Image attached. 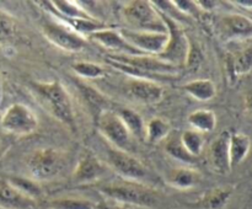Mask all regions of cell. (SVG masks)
<instances>
[{"mask_svg":"<svg viewBox=\"0 0 252 209\" xmlns=\"http://www.w3.org/2000/svg\"><path fill=\"white\" fill-rule=\"evenodd\" d=\"M226 64L231 66L238 79L241 75H246L250 73L252 68V52L250 44L244 48L240 53L234 54V56L229 54L226 58Z\"/></svg>","mask_w":252,"mask_h":209,"instance_id":"d4e9b609","label":"cell"},{"mask_svg":"<svg viewBox=\"0 0 252 209\" xmlns=\"http://www.w3.org/2000/svg\"><path fill=\"white\" fill-rule=\"evenodd\" d=\"M7 181L12 184L16 189H19L24 196L37 201L42 196V188L38 182L32 179H26V177L11 176L7 179Z\"/></svg>","mask_w":252,"mask_h":209,"instance_id":"4316f807","label":"cell"},{"mask_svg":"<svg viewBox=\"0 0 252 209\" xmlns=\"http://www.w3.org/2000/svg\"><path fill=\"white\" fill-rule=\"evenodd\" d=\"M100 192L117 204H130L149 208L155 206L158 202L157 193L149 186L126 179L106 184L101 187Z\"/></svg>","mask_w":252,"mask_h":209,"instance_id":"7a4b0ae2","label":"cell"},{"mask_svg":"<svg viewBox=\"0 0 252 209\" xmlns=\"http://www.w3.org/2000/svg\"><path fill=\"white\" fill-rule=\"evenodd\" d=\"M94 209H123L117 203H108V202H98L94 204Z\"/></svg>","mask_w":252,"mask_h":209,"instance_id":"e575fe53","label":"cell"},{"mask_svg":"<svg viewBox=\"0 0 252 209\" xmlns=\"http://www.w3.org/2000/svg\"><path fill=\"white\" fill-rule=\"evenodd\" d=\"M107 166L118 174L122 179L145 184L149 181L150 174L140 160L130 155L128 151L110 147L107 149Z\"/></svg>","mask_w":252,"mask_h":209,"instance_id":"52a82bcc","label":"cell"},{"mask_svg":"<svg viewBox=\"0 0 252 209\" xmlns=\"http://www.w3.org/2000/svg\"><path fill=\"white\" fill-rule=\"evenodd\" d=\"M108 58L115 59L123 64L137 68L148 75H175L179 68L169 63L160 60L155 56H125V54H115Z\"/></svg>","mask_w":252,"mask_h":209,"instance_id":"8fae6325","label":"cell"},{"mask_svg":"<svg viewBox=\"0 0 252 209\" xmlns=\"http://www.w3.org/2000/svg\"><path fill=\"white\" fill-rule=\"evenodd\" d=\"M110 167L91 152H86L79 159L73 174L76 184H89L97 182L106 176Z\"/></svg>","mask_w":252,"mask_h":209,"instance_id":"7c38bea8","label":"cell"},{"mask_svg":"<svg viewBox=\"0 0 252 209\" xmlns=\"http://www.w3.org/2000/svg\"><path fill=\"white\" fill-rule=\"evenodd\" d=\"M231 4L241 5L240 7H244V9H246V10H251V7H252V2L250 1V0H248V1H238V0H235V1H231Z\"/></svg>","mask_w":252,"mask_h":209,"instance_id":"d590c367","label":"cell"},{"mask_svg":"<svg viewBox=\"0 0 252 209\" xmlns=\"http://www.w3.org/2000/svg\"><path fill=\"white\" fill-rule=\"evenodd\" d=\"M88 38L95 42V43L100 44V46L105 47V48L118 52V54H125V56H147V54L135 49L133 46H130L123 38L120 30L106 27V29L98 30V31L94 32V33L89 34Z\"/></svg>","mask_w":252,"mask_h":209,"instance_id":"4fadbf2b","label":"cell"},{"mask_svg":"<svg viewBox=\"0 0 252 209\" xmlns=\"http://www.w3.org/2000/svg\"><path fill=\"white\" fill-rule=\"evenodd\" d=\"M30 90L37 102L52 117L75 132L76 118L73 101L61 80L33 81L30 84Z\"/></svg>","mask_w":252,"mask_h":209,"instance_id":"6da1fadb","label":"cell"},{"mask_svg":"<svg viewBox=\"0 0 252 209\" xmlns=\"http://www.w3.org/2000/svg\"><path fill=\"white\" fill-rule=\"evenodd\" d=\"M160 15H161L162 21L166 26L167 36L169 37H167V42L164 51L155 57L159 58L160 60L165 61V63H169L179 68L180 65L185 64L189 38L186 36L184 29H182L181 25L179 24L176 19L167 16L162 12H160Z\"/></svg>","mask_w":252,"mask_h":209,"instance_id":"8992f818","label":"cell"},{"mask_svg":"<svg viewBox=\"0 0 252 209\" xmlns=\"http://www.w3.org/2000/svg\"><path fill=\"white\" fill-rule=\"evenodd\" d=\"M123 16L133 31L159 32L167 33L166 26L161 19V15L152 1L148 0H135L130 1L123 7Z\"/></svg>","mask_w":252,"mask_h":209,"instance_id":"3957f363","label":"cell"},{"mask_svg":"<svg viewBox=\"0 0 252 209\" xmlns=\"http://www.w3.org/2000/svg\"><path fill=\"white\" fill-rule=\"evenodd\" d=\"M180 140H181L182 147L185 148L187 152L191 155L192 157H197L202 154L204 148V137L201 133L196 132L193 129L185 130L181 135H180Z\"/></svg>","mask_w":252,"mask_h":209,"instance_id":"484cf974","label":"cell"},{"mask_svg":"<svg viewBox=\"0 0 252 209\" xmlns=\"http://www.w3.org/2000/svg\"><path fill=\"white\" fill-rule=\"evenodd\" d=\"M123 38L147 56H158L164 51L167 42V33H159V32H144L133 31L128 29H120Z\"/></svg>","mask_w":252,"mask_h":209,"instance_id":"30bf717a","label":"cell"},{"mask_svg":"<svg viewBox=\"0 0 252 209\" xmlns=\"http://www.w3.org/2000/svg\"><path fill=\"white\" fill-rule=\"evenodd\" d=\"M184 90L198 101L212 100L217 93L216 84L209 79H197L189 81L184 86Z\"/></svg>","mask_w":252,"mask_h":209,"instance_id":"7402d4cb","label":"cell"},{"mask_svg":"<svg viewBox=\"0 0 252 209\" xmlns=\"http://www.w3.org/2000/svg\"><path fill=\"white\" fill-rule=\"evenodd\" d=\"M71 70L76 74V75L81 76L85 79H98L105 76V69L101 66L100 64L93 63V61H75L71 65Z\"/></svg>","mask_w":252,"mask_h":209,"instance_id":"f1b7e54d","label":"cell"},{"mask_svg":"<svg viewBox=\"0 0 252 209\" xmlns=\"http://www.w3.org/2000/svg\"><path fill=\"white\" fill-rule=\"evenodd\" d=\"M192 129L201 133H211L216 129L217 117L216 113L211 110H197L192 112L187 118Z\"/></svg>","mask_w":252,"mask_h":209,"instance_id":"44dd1931","label":"cell"},{"mask_svg":"<svg viewBox=\"0 0 252 209\" xmlns=\"http://www.w3.org/2000/svg\"><path fill=\"white\" fill-rule=\"evenodd\" d=\"M36 201L24 196L7 179L0 177V209H32Z\"/></svg>","mask_w":252,"mask_h":209,"instance_id":"e0dca14e","label":"cell"},{"mask_svg":"<svg viewBox=\"0 0 252 209\" xmlns=\"http://www.w3.org/2000/svg\"><path fill=\"white\" fill-rule=\"evenodd\" d=\"M251 148V138L245 133H233L229 137V159L230 169L239 166L248 156Z\"/></svg>","mask_w":252,"mask_h":209,"instance_id":"d6986e66","label":"cell"},{"mask_svg":"<svg viewBox=\"0 0 252 209\" xmlns=\"http://www.w3.org/2000/svg\"><path fill=\"white\" fill-rule=\"evenodd\" d=\"M166 151L171 157L179 160V161L186 162V164L187 162H192L194 160L193 157L185 150V148L182 147L180 138H175V139L169 140V143L166 144Z\"/></svg>","mask_w":252,"mask_h":209,"instance_id":"d6a6232c","label":"cell"},{"mask_svg":"<svg viewBox=\"0 0 252 209\" xmlns=\"http://www.w3.org/2000/svg\"><path fill=\"white\" fill-rule=\"evenodd\" d=\"M43 36L58 48L65 52H81L88 47V38L76 33L70 26L64 24L53 15L47 14L41 22Z\"/></svg>","mask_w":252,"mask_h":209,"instance_id":"5b68a950","label":"cell"},{"mask_svg":"<svg viewBox=\"0 0 252 209\" xmlns=\"http://www.w3.org/2000/svg\"><path fill=\"white\" fill-rule=\"evenodd\" d=\"M76 85H78L81 95H83L84 98L88 101L89 105H90L91 107L95 108V110L98 111L97 116L100 115L102 111L108 110V108H106V105H107V102H108L107 97H106L102 92H100L97 89L93 88V86L88 85V84H84V83H78Z\"/></svg>","mask_w":252,"mask_h":209,"instance_id":"83f0119b","label":"cell"},{"mask_svg":"<svg viewBox=\"0 0 252 209\" xmlns=\"http://www.w3.org/2000/svg\"><path fill=\"white\" fill-rule=\"evenodd\" d=\"M219 26L229 39L250 38L252 34V21L250 17L245 16V15H224L220 19Z\"/></svg>","mask_w":252,"mask_h":209,"instance_id":"2e32d148","label":"cell"},{"mask_svg":"<svg viewBox=\"0 0 252 209\" xmlns=\"http://www.w3.org/2000/svg\"><path fill=\"white\" fill-rule=\"evenodd\" d=\"M97 128L111 147L127 151L130 145V134L117 113L111 110L102 111L97 116Z\"/></svg>","mask_w":252,"mask_h":209,"instance_id":"9c48e42d","label":"cell"},{"mask_svg":"<svg viewBox=\"0 0 252 209\" xmlns=\"http://www.w3.org/2000/svg\"><path fill=\"white\" fill-rule=\"evenodd\" d=\"M231 197V191L228 188H214L204 198V206L208 209H223Z\"/></svg>","mask_w":252,"mask_h":209,"instance_id":"4dcf8cb0","label":"cell"},{"mask_svg":"<svg viewBox=\"0 0 252 209\" xmlns=\"http://www.w3.org/2000/svg\"><path fill=\"white\" fill-rule=\"evenodd\" d=\"M93 202L84 198H74V197H63L56 198L48 202L51 209H94Z\"/></svg>","mask_w":252,"mask_h":209,"instance_id":"f546056e","label":"cell"},{"mask_svg":"<svg viewBox=\"0 0 252 209\" xmlns=\"http://www.w3.org/2000/svg\"><path fill=\"white\" fill-rule=\"evenodd\" d=\"M243 209H250V206H249V204H248V206H245V207H244Z\"/></svg>","mask_w":252,"mask_h":209,"instance_id":"74e56055","label":"cell"},{"mask_svg":"<svg viewBox=\"0 0 252 209\" xmlns=\"http://www.w3.org/2000/svg\"><path fill=\"white\" fill-rule=\"evenodd\" d=\"M117 115L129 132L130 137L145 140V122L139 113L130 108H122Z\"/></svg>","mask_w":252,"mask_h":209,"instance_id":"ffe728a7","label":"cell"},{"mask_svg":"<svg viewBox=\"0 0 252 209\" xmlns=\"http://www.w3.org/2000/svg\"><path fill=\"white\" fill-rule=\"evenodd\" d=\"M66 164V155L56 148H41L27 157L26 166L36 182L49 181L58 176Z\"/></svg>","mask_w":252,"mask_h":209,"instance_id":"277c9868","label":"cell"},{"mask_svg":"<svg viewBox=\"0 0 252 209\" xmlns=\"http://www.w3.org/2000/svg\"><path fill=\"white\" fill-rule=\"evenodd\" d=\"M44 4L48 5V14L53 15L54 17L62 20V21H69V20L76 19H96L85 7L81 6V2L79 1L52 0V1H44Z\"/></svg>","mask_w":252,"mask_h":209,"instance_id":"9a60e30c","label":"cell"},{"mask_svg":"<svg viewBox=\"0 0 252 209\" xmlns=\"http://www.w3.org/2000/svg\"><path fill=\"white\" fill-rule=\"evenodd\" d=\"M2 130L9 134L25 137L30 135L38 127V118L29 106L14 103L2 115L0 120Z\"/></svg>","mask_w":252,"mask_h":209,"instance_id":"ba28073f","label":"cell"},{"mask_svg":"<svg viewBox=\"0 0 252 209\" xmlns=\"http://www.w3.org/2000/svg\"><path fill=\"white\" fill-rule=\"evenodd\" d=\"M128 90L133 97L147 105L159 103L165 95L164 88L155 80L149 79L130 78L128 81Z\"/></svg>","mask_w":252,"mask_h":209,"instance_id":"5bb4252c","label":"cell"},{"mask_svg":"<svg viewBox=\"0 0 252 209\" xmlns=\"http://www.w3.org/2000/svg\"><path fill=\"white\" fill-rule=\"evenodd\" d=\"M202 61H203V54H202L201 49H199V47L196 43H193L189 39V49H187L186 59H185L184 65H186L189 69H197L199 68Z\"/></svg>","mask_w":252,"mask_h":209,"instance_id":"836d02e7","label":"cell"},{"mask_svg":"<svg viewBox=\"0 0 252 209\" xmlns=\"http://www.w3.org/2000/svg\"><path fill=\"white\" fill-rule=\"evenodd\" d=\"M229 137L230 133L223 132L214 139L211 145V161L213 169L221 175L231 171L230 159H229Z\"/></svg>","mask_w":252,"mask_h":209,"instance_id":"ac0fdd59","label":"cell"},{"mask_svg":"<svg viewBox=\"0 0 252 209\" xmlns=\"http://www.w3.org/2000/svg\"><path fill=\"white\" fill-rule=\"evenodd\" d=\"M16 20L4 10H0V42H9L16 36Z\"/></svg>","mask_w":252,"mask_h":209,"instance_id":"1f68e13d","label":"cell"},{"mask_svg":"<svg viewBox=\"0 0 252 209\" xmlns=\"http://www.w3.org/2000/svg\"><path fill=\"white\" fill-rule=\"evenodd\" d=\"M199 175L194 170L189 167L175 169L169 176V183L179 189H189L198 183Z\"/></svg>","mask_w":252,"mask_h":209,"instance_id":"603a6c76","label":"cell"},{"mask_svg":"<svg viewBox=\"0 0 252 209\" xmlns=\"http://www.w3.org/2000/svg\"><path fill=\"white\" fill-rule=\"evenodd\" d=\"M2 98V88H1V80H0V102H1Z\"/></svg>","mask_w":252,"mask_h":209,"instance_id":"8d00e7d4","label":"cell"},{"mask_svg":"<svg viewBox=\"0 0 252 209\" xmlns=\"http://www.w3.org/2000/svg\"><path fill=\"white\" fill-rule=\"evenodd\" d=\"M170 130H171V127L166 120L154 117L145 124V140L149 144H158L170 134Z\"/></svg>","mask_w":252,"mask_h":209,"instance_id":"cb8c5ba5","label":"cell"}]
</instances>
